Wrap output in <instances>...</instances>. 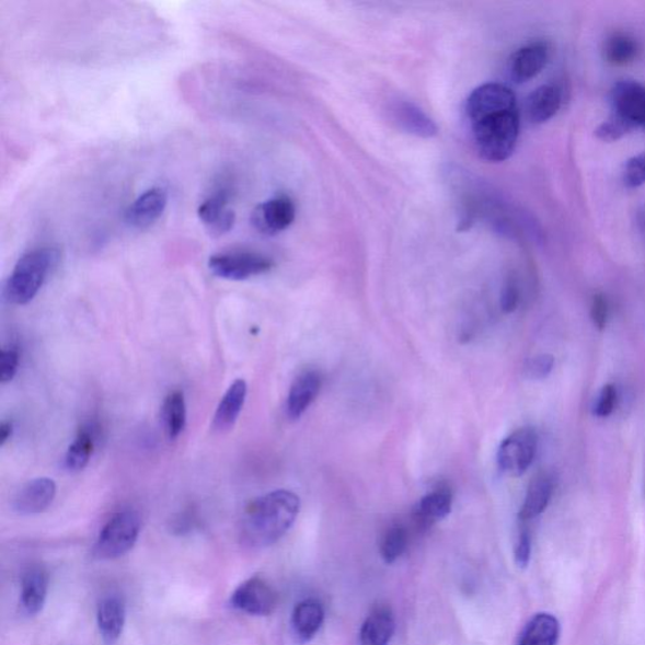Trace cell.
I'll use <instances>...</instances> for the list:
<instances>
[{"label":"cell","instance_id":"cell-21","mask_svg":"<svg viewBox=\"0 0 645 645\" xmlns=\"http://www.w3.org/2000/svg\"><path fill=\"white\" fill-rule=\"evenodd\" d=\"M395 618L389 608L380 607L371 611L359 632L361 645H389L395 633Z\"/></svg>","mask_w":645,"mask_h":645},{"label":"cell","instance_id":"cell-11","mask_svg":"<svg viewBox=\"0 0 645 645\" xmlns=\"http://www.w3.org/2000/svg\"><path fill=\"white\" fill-rule=\"evenodd\" d=\"M169 204L164 188H150L140 195L125 211V222L136 230H146L161 219Z\"/></svg>","mask_w":645,"mask_h":645},{"label":"cell","instance_id":"cell-32","mask_svg":"<svg viewBox=\"0 0 645 645\" xmlns=\"http://www.w3.org/2000/svg\"><path fill=\"white\" fill-rule=\"evenodd\" d=\"M618 402V390L615 384H606L601 389L597 404L594 406V414L598 417H608L614 413Z\"/></svg>","mask_w":645,"mask_h":645},{"label":"cell","instance_id":"cell-17","mask_svg":"<svg viewBox=\"0 0 645 645\" xmlns=\"http://www.w3.org/2000/svg\"><path fill=\"white\" fill-rule=\"evenodd\" d=\"M48 594V574L39 565L26 569L21 583V606L26 614L37 615L44 609Z\"/></svg>","mask_w":645,"mask_h":645},{"label":"cell","instance_id":"cell-14","mask_svg":"<svg viewBox=\"0 0 645 645\" xmlns=\"http://www.w3.org/2000/svg\"><path fill=\"white\" fill-rule=\"evenodd\" d=\"M321 389L322 376L320 372L309 370L297 377L291 384L287 400V414L290 421H298L304 415Z\"/></svg>","mask_w":645,"mask_h":645},{"label":"cell","instance_id":"cell-26","mask_svg":"<svg viewBox=\"0 0 645 645\" xmlns=\"http://www.w3.org/2000/svg\"><path fill=\"white\" fill-rule=\"evenodd\" d=\"M164 430L171 440L180 438L187 425V404L184 393L174 390L166 395L162 406Z\"/></svg>","mask_w":645,"mask_h":645},{"label":"cell","instance_id":"cell-9","mask_svg":"<svg viewBox=\"0 0 645 645\" xmlns=\"http://www.w3.org/2000/svg\"><path fill=\"white\" fill-rule=\"evenodd\" d=\"M296 215L297 208L292 199L280 195L255 207L253 214H251V224L265 237H274V234L290 228L296 220Z\"/></svg>","mask_w":645,"mask_h":645},{"label":"cell","instance_id":"cell-5","mask_svg":"<svg viewBox=\"0 0 645 645\" xmlns=\"http://www.w3.org/2000/svg\"><path fill=\"white\" fill-rule=\"evenodd\" d=\"M273 260L251 251L217 254L209 257L208 267L211 273L224 280L244 281L273 269Z\"/></svg>","mask_w":645,"mask_h":645},{"label":"cell","instance_id":"cell-18","mask_svg":"<svg viewBox=\"0 0 645 645\" xmlns=\"http://www.w3.org/2000/svg\"><path fill=\"white\" fill-rule=\"evenodd\" d=\"M563 105V92L554 83H548L531 92L527 97V116L533 124H543L552 119Z\"/></svg>","mask_w":645,"mask_h":645},{"label":"cell","instance_id":"cell-6","mask_svg":"<svg viewBox=\"0 0 645 645\" xmlns=\"http://www.w3.org/2000/svg\"><path fill=\"white\" fill-rule=\"evenodd\" d=\"M539 437L532 427H522L510 434L498 449V467L509 476H521L532 465L538 452Z\"/></svg>","mask_w":645,"mask_h":645},{"label":"cell","instance_id":"cell-4","mask_svg":"<svg viewBox=\"0 0 645 645\" xmlns=\"http://www.w3.org/2000/svg\"><path fill=\"white\" fill-rule=\"evenodd\" d=\"M141 529L140 517L133 509H122L107 519L95 543V556L115 560L128 554L137 543Z\"/></svg>","mask_w":645,"mask_h":645},{"label":"cell","instance_id":"cell-12","mask_svg":"<svg viewBox=\"0 0 645 645\" xmlns=\"http://www.w3.org/2000/svg\"><path fill=\"white\" fill-rule=\"evenodd\" d=\"M198 217L214 238H220L230 232L237 221V215L230 207L228 192L219 191L204 200L198 207Z\"/></svg>","mask_w":645,"mask_h":645},{"label":"cell","instance_id":"cell-24","mask_svg":"<svg viewBox=\"0 0 645 645\" xmlns=\"http://www.w3.org/2000/svg\"><path fill=\"white\" fill-rule=\"evenodd\" d=\"M452 496L449 489L434 491L421 500L414 514L415 521L422 529H429L435 522L441 521L451 510Z\"/></svg>","mask_w":645,"mask_h":645},{"label":"cell","instance_id":"cell-29","mask_svg":"<svg viewBox=\"0 0 645 645\" xmlns=\"http://www.w3.org/2000/svg\"><path fill=\"white\" fill-rule=\"evenodd\" d=\"M623 181L627 188H638L645 184V153L635 156L626 162Z\"/></svg>","mask_w":645,"mask_h":645},{"label":"cell","instance_id":"cell-36","mask_svg":"<svg viewBox=\"0 0 645 645\" xmlns=\"http://www.w3.org/2000/svg\"><path fill=\"white\" fill-rule=\"evenodd\" d=\"M519 303V289L517 281L514 278H509L502 290L500 307L505 313H512L517 309Z\"/></svg>","mask_w":645,"mask_h":645},{"label":"cell","instance_id":"cell-38","mask_svg":"<svg viewBox=\"0 0 645 645\" xmlns=\"http://www.w3.org/2000/svg\"><path fill=\"white\" fill-rule=\"evenodd\" d=\"M638 224L641 231L645 234V208L638 215Z\"/></svg>","mask_w":645,"mask_h":645},{"label":"cell","instance_id":"cell-2","mask_svg":"<svg viewBox=\"0 0 645 645\" xmlns=\"http://www.w3.org/2000/svg\"><path fill=\"white\" fill-rule=\"evenodd\" d=\"M300 510L296 493L279 489L251 502L241 519V541L262 549L278 542L295 525Z\"/></svg>","mask_w":645,"mask_h":645},{"label":"cell","instance_id":"cell-37","mask_svg":"<svg viewBox=\"0 0 645 645\" xmlns=\"http://www.w3.org/2000/svg\"><path fill=\"white\" fill-rule=\"evenodd\" d=\"M13 423L3 422L0 424V447H4L5 442L12 438Z\"/></svg>","mask_w":645,"mask_h":645},{"label":"cell","instance_id":"cell-7","mask_svg":"<svg viewBox=\"0 0 645 645\" xmlns=\"http://www.w3.org/2000/svg\"><path fill=\"white\" fill-rule=\"evenodd\" d=\"M613 114L631 131L645 129V87L633 80L615 83L610 95Z\"/></svg>","mask_w":645,"mask_h":645},{"label":"cell","instance_id":"cell-35","mask_svg":"<svg viewBox=\"0 0 645 645\" xmlns=\"http://www.w3.org/2000/svg\"><path fill=\"white\" fill-rule=\"evenodd\" d=\"M516 564L518 567L526 568L531 560V535L527 529L519 532L515 550Z\"/></svg>","mask_w":645,"mask_h":645},{"label":"cell","instance_id":"cell-10","mask_svg":"<svg viewBox=\"0 0 645 645\" xmlns=\"http://www.w3.org/2000/svg\"><path fill=\"white\" fill-rule=\"evenodd\" d=\"M56 493L57 485L51 477H36L15 494L13 508L22 516L39 515L54 504Z\"/></svg>","mask_w":645,"mask_h":645},{"label":"cell","instance_id":"cell-33","mask_svg":"<svg viewBox=\"0 0 645 645\" xmlns=\"http://www.w3.org/2000/svg\"><path fill=\"white\" fill-rule=\"evenodd\" d=\"M631 133L625 125L618 120L617 117L610 116L609 119L600 125L595 131L597 137L604 141H615L623 138L625 134Z\"/></svg>","mask_w":645,"mask_h":645},{"label":"cell","instance_id":"cell-16","mask_svg":"<svg viewBox=\"0 0 645 645\" xmlns=\"http://www.w3.org/2000/svg\"><path fill=\"white\" fill-rule=\"evenodd\" d=\"M246 398V381L242 379L234 381L216 408L212 424L215 431L228 433L238 423L242 408H244Z\"/></svg>","mask_w":645,"mask_h":645},{"label":"cell","instance_id":"cell-1","mask_svg":"<svg viewBox=\"0 0 645 645\" xmlns=\"http://www.w3.org/2000/svg\"><path fill=\"white\" fill-rule=\"evenodd\" d=\"M465 111L477 153L491 163L507 161L521 127L514 91L502 83H485L468 97Z\"/></svg>","mask_w":645,"mask_h":645},{"label":"cell","instance_id":"cell-19","mask_svg":"<svg viewBox=\"0 0 645 645\" xmlns=\"http://www.w3.org/2000/svg\"><path fill=\"white\" fill-rule=\"evenodd\" d=\"M554 491V476L549 473L535 475L529 488H527L522 508L519 510V519L522 522L531 521V519L543 514L550 504Z\"/></svg>","mask_w":645,"mask_h":645},{"label":"cell","instance_id":"cell-27","mask_svg":"<svg viewBox=\"0 0 645 645\" xmlns=\"http://www.w3.org/2000/svg\"><path fill=\"white\" fill-rule=\"evenodd\" d=\"M640 46L636 41L626 33H614L604 46L606 60L613 66H625L638 56Z\"/></svg>","mask_w":645,"mask_h":645},{"label":"cell","instance_id":"cell-13","mask_svg":"<svg viewBox=\"0 0 645 645\" xmlns=\"http://www.w3.org/2000/svg\"><path fill=\"white\" fill-rule=\"evenodd\" d=\"M549 46L544 42H532L509 58V77L516 83H525L538 77L549 61Z\"/></svg>","mask_w":645,"mask_h":645},{"label":"cell","instance_id":"cell-30","mask_svg":"<svg viewBox=\"0 0 645 645\" xmlns=\"http://www.w3.org/2000/svg\"><path fill=\"white\" fill-rule=\"evenodd\" d=\"M555 367V358L551 355H539L530 359L526 365V375L531 380H544Z\"/></svg>","mask_w":645,"mask_h":645},{"label":"cell","instance_id":"cell-15","mask_svg":"<svg viewBox=\"0 0 645 645\" xmlns=\"http://www.w3.org/2000/svg\"><path fill=\"white\" fill-rule=\"evenodd\" d=\"M127 619V607L119 595H107L99 602L97 625L100 635L107 645L119 641Z\"/></svg>","mask_w":645,"mask_h":645},{"label":"cell","instance_id":"cell-22","mask_svg":"<svg viewBox=\"0 0 645 645\" xmlns=\"http://www.w3.org/2000/svg\"><path fill=\"white\" fill-rule=\"evenodd\" d=\"M393 117L402 130L421 138H433L438 134L437 124L421 107L401 102L392 108Z\"/></svg>","mask_w":645,"mask_h":645},{"label":"cell","instance_id":"cell-25","mask_svg":"<svg viewBox=\"0 0 645 645\" xmlns=\"http://www.w3.org/2000/svg\"><path fill=\"white\" fill-rule=\"evenodd\" d=\"M560 636L558 620L551 614L534 615L519 635L518 645H556Z\"/></svg>","mask_w":645,"mask_h":645},{"label":"cell","instance_id":"cell-28","mask_svg":"<svg viewBox=\"0 0 645 645\" xmlns=\"http://www.w3.org/2000/svg\"><path fill=\"white\" fill-rule=\"evenodd\" d=\"M407 532L404 527H391V529L383 534L380 543V552L384 563H395V561L404 554L407 548Z\"/></svg>","mask_w":645,"mask_h":645},{"label":"cell","instance_id":"cell-20","mask_svg":"<svg viewBox=\"0 0 645 645\" xmlns=\"http://www.w3.org/2000/svg\"><path fill=\"white\" fill-rule=\"evenodd\" d=\"M99 437V426L95 423L83 425L77 438L66 451L65 467L69 472H80L85 469L94 452Z\"/></svg>","mask_w":645,"mask_h":645},{"label":"cell","instance_id":"cell-31","mask_svg":"<svg viewBox=\"0 0 645 645\" xmlns=\"http://www.w3.org/2000/svg\"><path fill=\"white\" fill-rule=\"evenodd\" d=\"M20 367V352L15 348H3L0 354V382H11Z\"/></svg>","mask_w":645,"mask_h":645},{"label":"cell","instance_id":"cell-34","mask_svg":"<svg viewBox=\"0 0 645 645\" xmlns=\"http://www.w3.org/2000/svg\"><path fill=\"white\" fill-rule=\"evenodd\" d=\"M591 321L598 330H606L609 320V301L606 296L598 295L592 299Z\"/></svg>","mask_w":645,"mask_h":645},{"label":"cell","instance_id":"cell-23","mask_svg":"<svg viewBox=\"0 0 645 645\" xmlns=\"http://www.w3.org/2000/svg\"><path fill=\"white\" fill-rule=\"evenodd\" d=\"M324 622V609L320 601L307 599L300 601L292 611L291 625L300 642L314 638Z\"/></svg>","mask_w":645,"mask_h":645},{"label":"cell","instance_id":"cell-8","mask_svg":"<svg viewBox=\"0 0 645 645\" xmlns=\"http://www.w3.org/2000/svg\"><path fill=\"white\" fill-rule=\"evenodd\" d=\"M231 606L249 615H270L278 606V594L263 577L254 576L233 591Z\"/></svg>","mask_w":645,"mask_h":645},{"label":"cell","instance_id":"cell-3","mask_svg":"<svg viewBox=\"0 0 645 645\" xmlns=\"http://www.w3.org/2000/svg\"><path fill=\"white\" fill-rule=\"evenodd\" d=\"M57 260L58 251L53 247H39L24 254L5 283L4 297L8 303L12 306L31 303L44 287Z\"/></svg>","mask_w":645,"mask_h":645}]
</instances>
